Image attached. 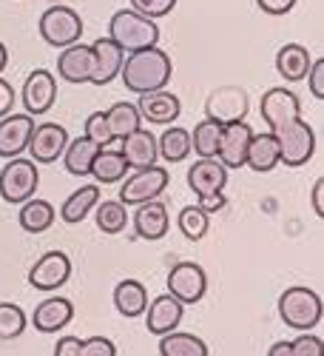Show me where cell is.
Masks as SVG:
<instances>
[{"label": "cell", "mask_w": 324, "mask_h": 356, "mask_svg": "<svg viewBox=\"0 0 324 356\" xmlns=\"http://www.w3.org/2000/svg\"><path fill=\"white\" fill-rule=\"evenodd\" d=\"M35 131L32 114H6L0 120V157L15 160L28 148V137Z\"/></svg>", "instance_id": "14"}, {"label": "cell", "mask_w": 324, "mask_h": 356, "mask_svg": "<svg viewBox=\"0 0 324 356\" xmlns=\"http://www.w3.org/2000/svg\"><path fill=\"white\" fill-rule=\"evenodd\" d=\"M290 348H293V356H321V339L307 331L299 339H293Z\"/></svg>", "instance_id": "41"}, {"label": "cell", "mask_w": 324, "mask_h": 356, "mask_svg": "<svg viewBox=\"0 0 324 356\" xmlns=\"http://www.w3.org/2000/svg\"><path fill=\"white\" fill-rule=\"evenodd\" d=\"M66 145H69V134L63 126L43 123L35 126L32 137H28V154H32V163H54L63 157Z\"/></svg>", "instance_id": "13"}, {"label": "cell", "mask_w": 324, "mask_h": 356, "mask_svg": "<svg viewBox=\"0 0 324 356\" xmlns=\"http://www.w3.org/2000/svg\"><path fill=\"white\" fill-rule=\"evenodd\" d=\"M71 316H74V305L66 300V296H49V300H43L35 308L32 322L40 334H57L71 322Z\"/></svg>", "instance_id": "22"}, {"label": "cell", "mask_w": 324, "mask_h": 356, "mask_svg": "<svg viewBox=\"0 0 324 356\" xmlns=\"http://www.w3.org/2000/svg\"><path fill=\"white\" fill-rule=\"evenodd\" d=\"M54 3H57V0H54Z\"/></svg>", "instance_id": "50"}, {"label": "cell", "mask_w": 324, "mask_h": 356, "mask_svg": "<svg viewBox=\"0 0 324 356\" xmlns=\"http://www.w3.org/2000/svg\"><path fill=\"white\" fill-rule=\"evenodd\" d=\"M171 74H173L171 57H168V51H162L157 46L126 54L123 69H120V77H123L126 88L134 95L160 92V88H165L171 83Z\"/></svg>", "instance_id": "1"}, {"label": "cell", "mask_w": 324, "mask_h": 356, "mask_svg": "<svg viewBox=\"0 0 324 356\" xmlns=\"http://www.w3.org/2000/svg\"><path fill=\"white\" fill-rule=\"evenodd\" d=\"M37 186H40V174H37V163L32 160L15 157L0 171V197L9 205H20L26 200H32Z\"/></svg>", "instance_id": "5"}, {"label": "cell", "mask_w": 324, "mask_h": 356, "mask_svg": "<svg viewBox=\"0 0 324 356\" xmlns=\"http://www.w3.org/2000/svg\"><path fill=\"white\" fill-rule=\"evenodd\" d=\"M85 137L92 143H97L100 148H105L114 140L108 131V123H105V111H94V114L85 117Z\"/></svg>", "instance_id": "38"}, {"label": "cell", "mask_w": 324, "mask_h": 356, "mask_svg": "<svg viewBox=\"0 0 324 356\" xmlns=\"http://www.w3.org/2000/svg\"><path fill=\"white\" fill-rule=\"evenodd\" d=\"M37 29H40V38L54 49H66V46H71V43H77L83 38L80 15L74 9H69V6H60V3L43 12Z\"/></svg>", "instance_id": "6"}, {"label": "cell", "mask_w": 324, "mask_h": 356, "mask_svg": "<svg viewBox=\"0 0 324 356\" xmlns=\"http://www.w3.org/2000/svg\"><path fill=\"white\" fill-rule=\"evenodd\" d=\"M279 316L287 328L296 331H313L321 322V296L305 285L287 288L279 296Z\"/></svg>", "instance_id": "3"}, {"label": "cell", "mask_w": 324, "mask_h": 356, "mask_svg": "<svg viewBox=\"0 0 324 356\" xmlns=\"http://www.w3.org/2000/svg\"><path fill=\"white\" fill-rule=\"evenodd\" d=\"M160 356H208V345L185 331H171L160 337Z\"/></svg>", "instance_id": "31"}, {"label": "cell", "mask_w": 324, "mask_h": 356, "mask_svg": "<svg viewBox=\"0 0 324 356\" xmlns=\"http://www.w3.org/2000/svg\"><path fill=\"white\" fill-rule=\"evenodd\" d=\"M276 72L287 80V83H299L307 77L310 72V51L299 43H287L279 49L276 54Z\"/></svg>", "instance_id": "25"}, {"label": "cell", "mask_w": 324, "mask_h": 356, "mask_svg": "<svg viewBox=\"0 0 324 356\" xmlns=\"http://www.w3.org/2000/svg\"><path fill=\"white\" fill-rule=\"evenodd\" d=\"M100 202V186L97 183H88V186H80L63 205H60V220L69 222V225H77L88 217V211L94 209Z\"/></svg>", "instance_id": "28"}, {"label": "cell", "mask_w": 324, "mask_h": 356, "mask_svg": "<svg viewBox=\"0 0 324 356\" xmlns=\"http://www.w3.org/2000/svg\"><path fill=\"white\" fill-rule=\"evenodd\" d=\"M176 225H180V231L185 234V240H191V243H199L211 228L208 214H205L199 205H185V209L180 211V217H176Z\"/></svg>", "instance_id": "36"}, {"label": "cell", "mask_w": 324, "mask_h": 356, "mask_svg": "<svg viewBox=\"0 0 324 356\" xmlns=\"http://www.w3.org/2000/svg\"><path fill=\"white\" fill-rule=\"evenodd\" d=\"M126 51L108 38H100L92 43V80L94 86H108L123 69Z\"/></svg>", "instance_id": "17"}, {"label": "cell", "mask_w": 324, "mask_h": 356, "mask_svg": "<svg viewBox=\"0 0 324 356\" xmlns=\"http://www.w3.org/2000/svg\"><path fill=\"white\" fill-rule=\"evenodd\" d=\"M273 137L279 143V163H284L290 168L305 165L316 154V131L310 129V123L302 120V117L279 126L273 131Z\"/></svg>", "instance_id": "4"}, {"label": "cell", "mask_w": 324, "mask_h": 356, "mask_svg": "<svg viewBox=\"0 0 324 356\" xmlns=\"http://www.w3.org/2000/svg\"><path fill=\"white\" fill-rule=\"evenodd\" d=\"M54 205L51 202H46V200H26V202H20V214H17V222H20V228L23 231H28V234H43V231H49L51 225H54Z\"/></svg>", "instance_id": "30"}, {"label": "cell", "mask_w": 324, "mask_h": 356, "mask_svg": "<svg viewBox=\"0 0 324 356\" xmlns=\"http://www.w3.org/2000/svg\"><path fill=\"white\" fill-rule=\"evenodd\" d=\"M114 305L128 319L142 316L145 308H148V291H145V285L137 282V280H123L114 288Z\"/></svg>", "instance_id": "26"}, {"label": "cell", "mask_w": 324, "mask_h": 356, "mask_svg": "<svg viewBox=\"0 0 324 356\" xmlns=\"http://www.w3.org/2000/svg\"><path fill=\"white\" fill-rule=\"evenodd\" d=\"M80 356H117V345L108 337H92L80 342Z\"/></svg>", "instance_id": "40"}, {"label": "cell", "mask_w": 324, "mask_h": 356, "mask_svg": "<svg viewBox=\"0 0 324 356\" xmlns=\"http://www.w3.org/2000/svg\"><path fill=\"white\" fill-rule=\"evenodd\" d=\"M259 111H262V120L271 126V131H276L279 126L296 120V117L302 114V103L290 88L276 86V88H271V92H264V97L259 103Z\"/></svg>", "instance_id": "12"}, {"label": "cell", "mask_w": 324, "mask_h": 356, "mask_svg": "<svg viewBox=\"0 0 324 356\" xmlns=\"http://www.w3.org/2000/svg\"><path fill=\"white\" fill-rule=\"evenodd\" d=\"M128 225V211L120 200L97 202V228L103 234H120Z\"/></svg>", "instance_id": "35"}, {"label": "cell", "mask_w": 324, "mask_h": 356, "mask_svg": "<svg viewBox=\"0 0 324 356\" xmlns=\"http://www.w3.org/2000/svg\"><path fill=\"white\" fill-rule=\"evenodd\" d=\"M176 6V0H131V9L145 15V17H151V20H160L165 15H171Z\"/></svg>", "instance_id": "39"}, {"label": "cell", "mask_w": 324, "mask_h": 356, "mask_svg": "<svg viewBox=\"0 0 324 356\" xmlns=\"http://www.w3.org/2000/svg\"><path fill=\"white\" fill-rule=\"evenodd\" d=\"M268 356H293V348H290V342H276L268 348Z\"/></svg>", "instance_id": "48"}, {"label": "cell", "mask_w": 324, "mask_h": 356, "mask_svg": "<svg viewBox=\"0 0 324 356\" xmlns=\"http://www.w3.org/2000/svg\"><path fill=\"white\" fill-rule=\"evenodd\" d=\"M57 74H60L66 83H88L92 80V46L71 43V46L60 49Z\"/></svg>", "instance_id": "21"}, {"label": "cell", "mask_w": 324, "mask_h": 356, "mask_svg": "<svg viewBox=\"0 0 324 356\" xmlns=\"http://www.w3.org/2000/svg\"><path fill=\"white\" fill-rule=\"evenodd\" d=\"M245 114H248V95L242 92V88L225 86V88L211 92L208 100H205V117L219 123V126L245 120Z\"/></svg>", "instance_id": "9"}, {"label": "cell", "mask_w": 324, "mask_h": 356, "mask_svg": "<svg viewBox=\"0 0 324 356\" xmlns=\"http://www.w3.org/2000/svg\"><path fill=\"white\" fill-rule=\"evenodd\" d=\"M157 152L162 160L168 163H182L188 154H191V131L173 126V129H165L160 137H157Z\"/></svg>", "instance_id": "33"}, {"label": "cell", "mask_w": 324, "mask_h": 356, "mask_svg": "<svg viewBox=\"0 0 324 356\" xmlns=\"http://www.w3.org/2000/svg\"><path fill=\"white\" fill-rule=\"evenodd\" d=\"M12 108H15V88L0 77V120H3L6 114H12Z\"/></svg>", "instance_id": "44"}, {"label": "cell", "mask_w": 324, "mask_h": 356, "mask_svg": "<svg viewBox=\"0 0 324 356\" xmlns=\"http://www.w3.org/2000/svg\"><path fill=\"white\" fill-rule=\"evenodd\" d=\"M6 63H9V51H6V46L0 43V72L6 69Z\"/></svg>", "instance_id": "49"}, {"label": "cell", "mask_w": 324, "mask_h": 356, "mask_svg": "<svg viewBox=\"0 0 324 356\" xmlns=\"http://www.w3.org/2000/svg\"><path fill=\"white\" fill-rule=\"evenodd\" d=\"M26 331V314L15 302H0V342H12Z\"/></svg>", "instance_id": "37"}, {"label": "cell", "mask_w": 324, "mask_h": 356, "mask_svg": "<svg viewBox=\"0 0 324 356\" xmlns=\"http://www.w3.org/2000/svg\"><path fill=\"white\" fill-rule=\"evenodd\" d=\"M245 165L256 174H268L279 165V143L273 137V131L268 134H253L250 137V145H248V157H245Z\"/></svg>", "instance_id": "24"}, {"label": "cell", "mask_w": 324, "mask_h": 356, "mask_svg": "<svg viewBox=\"0 0 324 356\" xmlns=\"http://www.w3.org/2000/svg\"><path fill=\"white\" fill-rule=\"evenodd\" d=\"M188 186L196 197L222 194L228 186V168L219 160H196L188 168Z\"/></svg>", "instance_id": "18"}, {"label": "cell", "mask_w": 324, "mask_h": 356, "mask_svg": "<svg viewBox=\"0 0 324 356\" xmlns=\"http://www.w3.org/2000/svg\"><path fill=\"white\" fill-rule=\"evenodd\" d=\"M256 6L264 15H271V17H282V15H287L293 6H296V0H256Z\"/></svg>", "instance_id": "43"}, {"label": "cell", "mask_w": 324, "mask_h": 356, "mask_svg": "<svg viewBox=\"0 0 324 356\" xmlns=\"http://www.w3.org/2000/svg\"><path fill=\"white\" fill-rule=\"evenodd\" d=\"M128 174V163L123 157V152H114V148H100L94 163H92V177L97 180V186H111L126 180Z\"/></svg>", "instance_id": "27"}, {"label": "cell", "mask_w": 324, "mask_h": 356, "mask_svg": "<svg viewBox=\"0 0 324 356\" xmlns=\"http://www.w3.org/2000/svg\"><path fill=\"white\" fill-rule=\"evenodd\" d=\"M171 228V217L168 209L160 200H148V202H139V209L134 214V231L142 240H162Z\"/></svg>", "instance_id": "20"}, {"label": "cell", "mask_w": 324, "mask_h": 356, "mask_svg": "<svg viewBox=\"0 0 324 356\" xmlns=\"http://www.w3.org/2000/svg\"><path fill=\"white\" fill-rule=\"evenodd\" d=\"M20 100L26 114H46L54 100H57V80L51 72L46 69H35L32 74L26 77L23 88H20Z\"/></svg>", "instance_id": "11"}, {"label": "cell", "mask_w": 324, "mask_h": 356, "mask_svg": "<svg viewBox=\"0 0 324 356\" xmlns=\"http://www.w3.org/2000/svg\"><path fill=\"white\" fill-rule=\"evenodd\" d=\"M108 40H114L126 54L139 51V49H151L160 40V26L134 9H120L114 12L108 20Z\"/></svg>", "instance_id": "2"}, {"label": "cell", "mask_w": 324, "mask_h": 356, "mask_svg": "<svg viewBox=\"0 0 324 356\" xmlns=\"http://www.w3.org/2000/svg\"><path fill=\"white\" fill-rule=\"evenodd\" d=\"M205 291H208V277H205L202 265L196 262H180L168 271V293L182 305H196Z\"/></svg>", "instance_id": "8"}, {"label": "cell", "mask_w": 324, "mask_h": 356, "mask_svg": "<svg viewBox=\"0 0 324 356\" xmlns=\"http://www.w3.org/2000/svg\"><path fill=\"white\" fill-rule=\"evenodd\" d=\"M307 80H310V92L316 100H324V57L310 63V72H307Z\"/></svg>", "instance_id": "42"}, {"label": "cell", "mask_w": 324, "mask_h": 356, "mask_svg": "<svg viewBox=\"0 0 324 356\" xmlns=\"http://www.w3.org/2000/svg\"><path fill=\"white\" fill-rule=\"evenodd\" d=\"M69 277H71V259L63 251H49L32 265V271H28V285L49 293V291H57L60 285H66Z\"/></svg>", "instance_id": "10"}, {"label": "cell", "mask_w": 324, "mask_h": 356, "mask_svg": "<svg viewBox=\"0 0 324 356\" xmlns=\"http://www.w3.org/2000/svg\"><path fill=\"white\" fill-rule=\"evenodd\" d=\"M182 314H185V305L180 300H173L171 293H162L157 300H151L148 308H145V328H148V334H154V337H165V334L180 328Z\"/></svg>", "instance_id": "16"}, {"label": "cell", "mask_w": 324, "mask_h": 356, "mask_svg": "<svg viewBox=\"0 0 324 356\" xmlns=\"http://www.w3.org/2000/svg\"><path fill=\"white\" fill-rule=\"evenodd\" d=\"M250 137H253V129H250L245 120H237V123L222 126L219 152H216L219 163H222L225 168H242V165H245V157H248Z\"/></svg>", "instance_id": "15"}, {"label": "cell", "mask_w": 324, "mask_h": 356, "mask_svg": "<svg viewBox=\"0 0 324 356\" xmlns=\"http://www.w3.org/2000/svg\"><path fill=\"white\" fill-rule=\"evenodd\" d=\"M196 200H199V209H202L205 214H216V211H222L225 205H228L225 191H222V194H211V197H196Z\"/></svg>", "instance_id": "45"}, {"label": "cell", "mask_w": 324, "mask_h": 356, "mask_svg": "<svg viewBox=\"0 0 324 356\" xmlns=\"http://www.w3.org/2000/svg\"><path fill=\"white\" fill-rule=\"evenodd\" d=\"M219 137H222V126L205 117L202 123H196V129L191 134V152H196L199 160H216Z\"/></svg>", "instance_id": "34"}, {"label": "cell", "mask_w": 324, "mask_h": 356, "mask_svg": "<svg viewBox=\"0 0 324 356\" xmlns=\"http://www.w3.org/2000/svg\"><path fill=\"white\" fill-rule=\"evenodd\" d=\"M137 111H139L142 120H148L151 126H168L180 117L182 106H180V97L176 95L160 88V92H151V95H139Z\"/></svg>", "instance_id": "19"}, {"label": "cell", "mask_w": 324, "mask_h": 356, "mask_svg": "<svg viewBox=\"0 0 324 356\" xmlns=\"http://www.w3.org/2000/svg\"><path fill=\"white\" fill-rule=\"evenodd\" d=\"M54 356H80V339L77 337H63L54 345Z\"/></svg>", "instance_id": "46"}, {"label": "cell", "mask_w": 324, "mask_h": 356, "mask_svg": "<svg viewBox=\"0 0 324 356\" xmlns=\"http://www.w3.org/2000/svg\"><path fill=\"white\" fill-rule=\"evenodd\" d=\"M97 152H100V145L92 143L85 134L77 137V140H71V143L66 145V152H63V165H66V171L74 174V177H88V174H92V163H94Z\"/></svg>", "instance_id": "29"}, {"label": "cell", "mask_w": 324, "mask_h": 356, "mask_svg": "<svg viewBox=\"0 0 324 356\" xmlns=\"http://www.w3.org/2000/svg\"><path fill=\"white\" fill-rule=\"evenodd\" d=\"M139 111L137 106L131 103H114L108 111H105V123H108V131L114 140H126L128 134H134L139 129Z\"/></svg>", "instance_id": "32"}, {"label": "cell", "mask_w": 324, "mask_h": 356, "mask_svg": "<svg viewBox=\"0 0 324 356\" xmlns=\"http://www.w3.org/2000/svg\"><path fill=\"white\" fill-rule=\"evenodd\" d=\"M123 157H126L128 168H134V171L157 165V160H160L157 137L151 131H145V129H137L134 134H128L123 140Z\"/></svg>", "instance_id": "23"}, {"label": "cell", "mask_w": 324, "mask_h": 356, "mask_svg": "<svg viewBox=\"0 0 324 356\" xmlns=\"http://www.w3.org/2000/svg\"><path fill=\"white\" fill-rule=\"evenodd\" d=\"M165 186H168V171L162 165L139 168L120 186V202L123 205H139V202L157 200L165 191Z\"/></svg>", "instance_id": "7"}, {"label": "cell", "mask_w": 324, "mask_h": 356, "mask_svg": "<svg viewBox=\"0 0 324 356\" xmlns=\"http://www.w3.org/2000/svg\"><path fill=\"white\" fill-rule=\"evenodd\" d=\"M310 197H313V211L318 217H324V180H321V177L313 183V194Z\"/></svg>", "instance_id": "47"}]
</instances>
